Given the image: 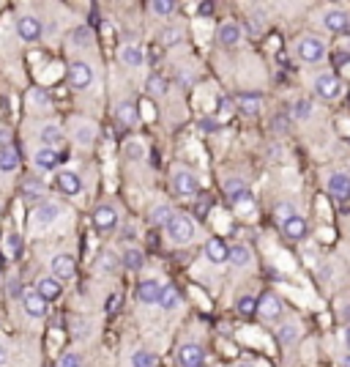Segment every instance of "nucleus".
Returning a JSON list of instances; mask_svg holds the SVG:
<instances>
[{
    "mask_svg": "<svg viewBox=\"0 0 350 367\" xmlns=\"http://www.w3.org/2000/svg\"><path fill=\"white\" fill-rule=\"evenodd\" d=\"M165 233H167V238L173 241L175 247H183V244H192V241H194L197 225H194V220L186 217V214H173V217L167 220V225H165Z\"/></svg>",
    "mask_w": 350,
    "mask_h": 367,
    "instance_id": "1",
    "label": "nucleus"
},
{
    "mask_svg": "<svg viewBox=\"0 0 350 367\" xmlns=\"http://www.w3.org/2000/svg\"><path fill=\"white\" fill-rule=\"evenodd\" d=\"M93 80H96V72H93L90 63H85V60H72L69 63V85L74 91H88L93 85Z\"/></svg>",
    "mask_w": 350,
    "mask_h": 367,
    "instance_id": "2",
    "label": "nucleus"
},
{
    "mask_svg": "<svg viewBox=\"0 0 350 367\" xmlns=\"http://www.w3.org/2000/svg\"><path fill=\"white\" fill-rule=\"evenodd\" d=\"M173 192L175 195H181V197H192V195H197L200 192V181H197V176L192 173V170H186V168H175L173 170Z\"/></svg>",
    "mask_w": 350,
    "mask_h": 367,
    "instance_id": "3",
    "label": "nucleus"
},
{
    "mask_svg": "<svg viewBox=\"0 0 350 367\" xmlns=\"http://www.w3.org/2000/svg\"><path fill=\"white\" fill-rule=\"evenodd\" d=\"M42 33H44V28H42V19H39V17H33V14H22V17L17 19V36H19L25 44L39 42Z\"/></svg>",
    "mask_w": 350,
    "mask_h": 367,
    "instance_id": "4",
    "label": "nucleus"
},
{
    "mask_svg": "<svg viewBox=\"0 0 350 367\" xmlns=\"http://www.w3.org/2000/svg\"><path fill=\"white\" fill-rule=\"evenodd\" d=\"M296 52L304 63H320L326 58V44L317 39V36H304L299 44H296Z\"/></svg>",
    "mask_w": 350,
    "mask_h": 367,
    "instance_id": "5",
    "label": "nucleus"
},
{
    "mask_svg": "<svg viewBox=\"0 0 350 367\" xmlns=\"http://www.w3.org/2000/svg\"><path fill=\"white\" fill-rule=\"evenodd\" d=\"M178 365L181 367H203L206 365V348L200 343H183L178 348Z\"/></svg>",
    "mask_w": 350,
    "mask_h": 367,
    "instance_id": "6",
    "label": "nucleus"
},
{
    "mask_svg": "<svg viewBox=\"0 0 350 367\" xmlns=\"http://www.w3.org/2000/svg\"><path fill=\"white\" fill-rule=\"evenodd\" d=\"M60 214H63V206L60 203L44 200L42 206L36 209V214H33V222H36V228H49L55 220H60Z\"/></svg>",
    "mask_w": 350,
    "mask_h": 367,
    "instance_id": "7",
    "label": "nucleus"
},
{
    "mask_svg": "<svg viewBox=\"0 0 350 367\" xmlns=\"http://www.w3.org/2000/svg\"><path fill=\"white\" fill-rule=\"evenodd\" d=\"M93 228L99 233H112L118 228V211L112 206H99L93 211Z\"/></svg>",
    "mask_w": 350,
    "mask_h": 367,
    "instance_id": "8",
    "label": "nucleus"
},
{
    "mask_svg": "<svg viewBox=\"0 0 350 367\" xmlns=\"http://www.w3.org/2000/svg\"><path fill=\"white\" fill-rule=\"evenodd\" d=\"M162 282H159V277H148V279H142L140 282V288H137V299L142 302V304H159V299H162Z\"/></svg>",
    "mask_w": 350,
    "mask_h": 367,
    "instance_id": "9",
    "label": "nucleus"
},
{
    "mask_svg": "<svg viewBox=\"0 0 350 367\" xmlns=\"http://www.w3.org/2000/svg\"><path fill=\"white\" fill-rule=\"evenodd\" d=\"M328 195L340 203L350 200V176L348 173H331L328 176Z\"/></svg>",
    "mask_w": 350,
    "mask_h": 367,
    "instance_id": "10",
    "label": "nucleus"
},
{
    "mask_svg": "<svg viewBox=\"0 0 350 367\" xmlns=\"http://www.w3.org/2000/svg\"><path fill=\"white\" fill-rule=\"evenodd\" d=\"M58 162H60V154H58L55 148H47V145H42V148L33 154V168H39L42 173L55 170V168H58Z\"/></svg>",
    "mask_w": 350,
    "mask_h": 367,
    "instance_id": "11",
    "label": "nucleus"
},
{
    "mask_svg": "<svg viewBox=\"0 0 350 367\" xmlns=\"http://www.w3.org/2000/svg\"><path fill=\"white\" fill-rule=\"evenodd\" d=\"M315 91H317V96H323V99H337L340 91H342L340 77H334V74H320V77L315 80Z\"/></svg>",
    "mask_w": 350,
    "mask_h": 367,
    "instance_id": "12",
    "label": "nucleus"
},
{
    "mask_svg": "<svg viewBox=\"0 0 350 367\" xmlns=\"http://www.w3.org/2000/svg\"><path fill=\"white\" fill-rule=\"evenodd\" d=\"M22 307H25V313H28L31 318H44L49 304L44 302L36 291H28V293H22Z\"/></svg>",
    "mask_w": 350,
    "mask_h": 367,
    "instance_id": "13",
    "label": "nucleus"
},
{
    "mask_svg": "<svg viewBox=\"0 0 350 367\" xmlns=\"http://www.w3.org/2000/svg\"><path fill=\"white\" fill-rule=\"evenodd\" d=\"M58 189H60L63 195L74 197V195L83 192V179H80L77 173H72V170H60V173H58Z\"/></svg>",
    "mask_w": 350,
    "mask_h": 367,
    "instance_id": "14",
    "label": "nucleus"
},
{
    "mask_svg": "<svg viewBox=\"0 0 350 367\" xmlns=\"http://www.w3.org/2000/svg\"><path fill=\"white\" fill-rule=\"evenodd\" d=\"M227 255H230V247H227L222 238H208V244H206V258H208V263L222 266V263H227Z\"/></svg>",
    "mask_w": 350,
    "mask_h": 367,
    "instance_id": "15",
    "label": "nucleus"
},
{
    "mask_svg": "<svg viewBox=\"0 0 350 367\" xmlns=\"http://www.w3.org/2000/svg\"><path fill=\"white\" fill-rule=\"evenodd\" d=\"M49 266H52V275L60 277V279H72V277H74V272H77V266H74V258H72V255H66V252L55 255Z\"/></svg>",
    "mask_w": 350,
    "mask_h": 367,
    "instance_id": "16",
    "label": "nucleus"
},
{
    "mask_svg": "<svg viewBox=\"0 0 350 367\" xmlns=\"http://www.w3.org/2000/svg\"><path fill=\"white\" fill-rule=\"evenodd\" d=\"M323 25H326L331 33H345L350 28V17L345 11L334 8V11H326V14H323Z\"/></svg>",
    "mask_w": 350,
    "mask_h": 367,
    "instance_id": "17",
    "label": "nucleus"
},
{
    "mask_svg": "<svg viewBox=\"0 0 350 367\" xmlns=\"http://www.w3.org/2000/svg\"><path fill=\"white\" fill-rule=\"evenodd\" d=\"M72 138H74L77 145H90V142L96 140V124H93V121H74Z\"/></svg>",
    "mask_w": 350,
    "mask_h": 367,
    "instance_id": "18",
    "label": "nucleus"
},
{
    "mask_svg": "<svg viewBox=\"0 0 350 367\" xmlns=\"http://www.w3.org/2000/svg\"><path fill=\"white\" fill-rule=\"evenodd\" d=\"M224 195L230 197V203H244V200H249V186L247 181H241V179H230V181L224 184Z\"/></svg>",
    "mask_w": 350,
    "mask_h": 367,
    "instance_id": "19",
    "label": "nucleus"
},
{
    "mask_svg": "<svg viewBox=\"0 0 350 367\" xmlns=\"http://www.w3.org/2000/svg\"><path fill=\"white\" fill-rule=\"evenodd\" d=\"M36 293L49 304V302H55V299L60 296V282H58L55 277H42V279L36 282Z\"/></svg>",
    "mask_w": 350,
    "mask_h": 367,
    "instance_id": "20",
    "label": "nucleus"
},
{
    "mask_svg": "<svg viewBox=\"0 0 350 367\" xmlns=\"http://www.w3.org/2000/svg\"><path fill=\"white\" fill-rule=\"evenodd\" d=\"M121 63L129 66V69H140V66L145 63V52H142V47H137V44L121 47Z\"/></svg>",
    "mask_w": 350,
    "mask_h": 367,
    "instance_id": "21",
    "label": "nucleus"
},
{
    "mask_svg": "<svg viewBox=\"0 0 350 367\" xmlns=\"http://www.w3.org/2000/svg\"><path fill=\"white\" fill-rule=\"evenodd\" d=\"M217 39L222 47H235L241 42V28H238L235 22H222V25H219Z\"/></svg>",
    "mask_w": 350,
    "mask_h": 367,
    "instance_id": "22",
    "label": "nucleus"
},
{
    "mask_svg": "<svg viewBox=\"0 0 350 367\" xmlns=\"http://www.w3.org/2000/svg\"><path fill=\"white\" fill-rule=\"evenodd\" d=\"M227 261H230L235 269H247V266L252 263V250H249L247 244H233Z\"/></svg>",
    "mask_w": 350,
    "mask_h": 367,
    "instance_id": "23",
    "label": "nucleus"
},
{
    "mask_svg": "<svg viewBox=\"0 0 350 367\" xmlns=\"http://www.w3.org/2000/svg\"><path fill=\"white\" fill-rule=\"evenodd\" d=\"M282 233L290 238V241H299V238H304L306 236V220L304 217H290V220H285L282 222Z\"/></svg>",
    "mask_w": 350,
    "mask_h": 367,
    "instance_id": "24",
    "label": "nucleus"
},
{
    "mask_svg": "<svg viewBox=\"0 0 350 367\" xmlns=\"http://www.w3.org/2000/svg\"><path fill=\"white\" fill-rule=\"evenodd\" d=\"M258 310L262 313V318L276 321V318L282 316V302H279L276 296H262L260 302H258Z\"/></svg>",
    "mask_w": 350,
    "mask_h": 367,
    "instance_id": "25",
    "label": "nucleus"
},
{
    "mask_svg": "<svg viewBox=\"0 0 350 367\" xmlns=\"http://www.w3.org/2000/svg\"><path fill=\"white\" fill-rule=\"evenodd\" d=\"M159 307H162V310H167V313H173V310L181 307V291H178L175 285H165V288H162Z\"/></svg>",
    "mask_w": 350,
    "mask_h": 367,
    "instance_id": "26",
    "label": "nucleus"
},
{
    "mask_svg": "<svg viewBox=\"0 0 350 367\" xmlns=\"http://www.w3.org/2000/svg\"><path fill=\"white\" fill-rule=\"evenodd\" d=\"M19 168V156H17V148L8 145V148H0V173H14Z\"/></svg>",
    "mask_w": 350,
    "mask_h": 367,
    "instance_id": "27",
    "label": "nucleus"
},
{
    "mask_svg": "<svg viewBox=\"0 0 350 367\" xmlns=\"http://www.w3.org/2000/svg\"><path fill=\"white\" fill-rule=\"evenodd\" d=\"M260 107H262V101L258 93H241V96H238V110H241L244 115H258Z\"/></svg>",
    "mask_w": 350,
    "mask_h": 367,
    "instance_id": "28",
    "label": "nucleus"
},
{
    "mask_svg": "<svg viewBox=\"0 0 350 367\" xmlns=\"http://www.w3.org/2000/svg\"><path fill=\"white\" fill-rule=\"evenodd\" d=\"M60 140H63V129H60L58 124H47L42 129V142L47 148H55Z\"/></svg>",
    "mask_w": 350,
    "mask_h": 367,
    "instance_id": "29",
    "label": "nucleus"
},
{
    "mask_svg": "<svg viewBox=\"0 0 350 367\" xmlns=\"http://www.w3.org/2000/svg\"><path fill=\"white\" fill-rule=\"evenodd\" d=\"M121 263H124L129 272H140V269H142V263H145V258H142V252H140V250H126V252L121 255Z\"/></svg>",
    "mask_w": 350,
    "mask_h": 367,
    "instance_id": "30",
    "label": "nucleus"
},
{
    "mask_svg": "<svg viewBox=\"0 0 350 367\" xmlns=\"http://www.w3.org/2000/svg\"><path fill=\"white\" fill-rule=\"evenodd\" d=\"M118 121H121L124 127H134V124H137V107H134L131 101H121V104H118Z\"/></svg>",
    "mask_w": 350,
    "mask_h": 367,
    "instance_id": "31",
    "label": "nucleus"
},
{
    "mask_svg": "<svg viewBox=\"0 0 350 367\" xmlns=\"http://www.w3.org/2000/svg\"><path fill=\"white\" fill-rule=\"evenodd\" d=\"M118 266H121V258H118L115 252H110V250H107V252H101V255H99V272H104V275H107V272H115Z\"/></svg>",
    "mask_w": 350,
    "mask_h": 367,
    "instance_id": "32",
    "label": "nucleus"
},
{
    "mask_svg": "<svg viewBox=\"0 0 350 367\" xmlns=\"http://www.w3.org/2000/svg\"><path fill=\"white\" fill-rule=\"evenodd\" d=\"M129 365L131 367H156V357L151 354V351H134L131 354V359H129Z\"/></svg>",
    "mask_w": 350,
    "mask_h": 367,
    "instance_id": "33",
    "label": "nucleus"
},
{
    "mask_svg": "<svg viewBox=\"0 0 350 367\" xmlns=\"http://www.w3.org/2000/svg\"><path fill=\"white\" fill-rule=\"evenodd\" d=\"M148 8L156 17H170L175 11V3H170V0H153V3H148Z\"/></svg>",
    "mask_w": 350,
    "mask_h": 367,
    "instance_id": "34",
    "label": "nucleus"
},
{
    "mask_svg": "<svg viewBox=\"0 0 350 367\" xmlns=\"http://www.w3.org/2000/svg\"><path fill=\"white\" fill-rule=\"evenodd\" d=\"M173 214H175L173 209L162 203V206H156V209L151 211V220H153V225H167V220H170Z\"/></svg>",
    "mask_w": 350,
    "mask_h": 367,
    "instance_id": "35",
    "label": "nucleus"
},
{
    "mask_svg": "<svg viewBox=\"0 0 350 367\" xmlns=\"http://www.w3.org/2000/svg\"><path fill=\"white\" fill-rule=\"evenodd\" d=\"M42 192H44V184L39 179H25L22 181V195L25 197H39Z\"/></svg>",
    "mask_w": 350,
    "mask_h": 367,
    "instance_id": "36",
    "label": "nucleus"
},
{
    "mask_svg": "<svg viewBox=\"0 0 350 367\" xmlns=\"http://www.w3.org/2000/svg\"><path fill=\"white\" fill-rule=\"evenodd\" d=\"M296 337H299V326H296V323H285V326L279 329V343L290 345Z\"/></svg>",
    "mask_w": 350,
    "mask_h": 367,
    "instance_id": "37",
    "label": "nucleus"
},
{
    "mask_svg": "<svg viewBox=\"0 0 350 367\" xmlns=\"http://www.w3.org/2000/svg\"><path fill=\"white\" fill-rule=\"evenodd\" d=\"M58 367H83V357L77 351H66L60 359H58Z\"/></svg>",
    "mask_w": 350,
    "mask_h": 367,
    "instance_id": "38",
    "label": "nucleus"
},
{
    "mask_svg": "<svg viewBox=\"0 0 350 367\" xmlns=\"http://www.w3.org/2000/svg\"><path fill=\"white\" fill-rule=\"evenodd\" d=\"M93 42V33L88 31V28H77L74 33H72V44H77V47H88Z\"/></svg>",
    "mask_w": 350,
    "mask_h": 367,
    "instance_id": "39",
    "label": "nucleus"
},
{
    "mask_svg": "<svg viewBox=\"0 0 350 367\" xmlns=\"http://www.w3.org/2000/svg\"><path fill=\"white\" fill-rule=\"evenodd\" d=\"M255 310H258V299H255V296H241V299H238V313L252 316Z\"/></svg>",
    "mask_w": 350,
    "mask_h": 367,
    "instance_id": "40",
    "label": "nucleus"
},
{
    "mask_svg": "<svg viewBox=\"0 0 350 367\" xmlns=\"http://www.w3.org/2000/svg\"><path fill=\"white\" fill-rule=\"evenodd\" d=\"M142 156H145V148H142V142H137V140H134V142H129V145H126V159H134V162H137V159H142Z\"/></svg>",
    "mask_w": 350,
    "mask_h": 367,
    "instance_id": "41",
    "label": "nucleus"
},
{
    "mask_svg": "<svg viewBox=\"0 0 350 367\" xmlns=\"http://www.w3.org/2000/svg\"><path fill=\"white\" fill-rule=\"evenodd\" d=\"M309 113H312V104H309V101H304V99L296 101V107H293V115H296V118L304 121V118H309Z\"/></svg>",
    "mask_w": 350,
    "mask_h": 367,
    "instance_id": "42",
    "label": "nucleus"
},
{
    "mask_svg": "<svg viewBox=\"0 0 350 367\" xmlns=\"http://www.w3.org/2000/svg\"><path fill=\"white\" fill-rule=\"evenodd\" d=\"M276 214H279V220L285 222V220H290V217H296V209H293L290 203H279V206H276Z\"/></svg>",
    "mask_w": 350,
    "mask_h": 367,
    "instance_id": "43",
    "label": "nucleus"
},
{
    "mask_svg": "<svg viewBox=\"0 0 350 367\" xmlns=\"http://www.w3.org/2000/svg\"><path fill=\"white\" fill-rule=\"evenodd\" d=\"M165 91H167V85H165L162 77H151L148 80V93H165Z\"/></svg>",
    "mask_w": 350,
    "mask_h": 367,
    "instance_id": "44",
    "label": "nucleus"
},
{
    "mask_svg": "<svg viewBox=\"0 0 350 367\" xmlns=\"http://www.w3.org/2000/svg\"><path fill=\"white\" fill-rule=\"evenodd\" d=\"M19 244H22V238H19L17 233H8V238H6V247H8V255H17V250H19Z\"/></svg>",
    "mask_w": 350,
    "mask_h": 367,
    "instance_id": "45",
    "label": "nucleus"
},
{
    "mask_svg": "<svg viewBox=\"0 0 350 367\" xmlns=\"http://www.w3.org/2000/svg\"><path fill=\"white\" fill-rule=\"evenodd\" d=\"M200 129H203V132H219L222 124H219L217 118H203V121H200Z\"/></svg>",
    "mask_w": 350,
    "mask_h": 367,
    "instance_id": "46",
    "label": "nucleus"
},
{
    "mask_svg": "<svg viewBox=\"0 0 350 367\" xmlns=\"http://www.w3.org/2000/svg\"><path fill=\"white\" fill-rule=\"evenodd\" d=\"M8 145H11V132L3 127V129H0V148H8Z\"/></svg>",
    "mask_w": 350,
    "mask_h": 367,
    "instance_id": "47",
    "label": "nucleus"
},
{
    "mask_svg": "<svg viewBox=\"0 0 350 367\" xmlns=\"http://www.w3.org/2000/svg\"><path fill=\"white\" fill-rule=\"evenodd\" d=\"M8 365V348H6V343H0V367Z\"/></svg>",
    "mask_w": 350,
    "mask_h": 367,
    "instance_id": "48",
    "label": "nucleus"
},
{
    "mask_svg": "<svg viewBox=\"0 0 350 367\" xmlns=\"http://www.w3.org/2000/svg\"><path fill=\"white\" fill-rule=\"evenodd\" d=\"M350 63V52H337V66H345Z\"/></svg>",
    "mask_w": 350,
    "mask_h": 367,
    "instance_id": "49",
    "label": "nucleus"
},
{
    "mask_svg": "<svg viewBox=\"0 0 350 367\" xmlns=\"http://www.w3.org/2000/svg\"><path fill=\"white\" fill-rule=\"evenodd\" d=\"M167 44H173V42H178V31H167V39H165Z\"/></svg>",
    "mask_w": 350,
    "mask_h": 367,
    "instance_id": "50",
    "label": "nucleus"
},
{
    "mask_svg": "<svg viewBox=\"0 0 350 367\" xmlns=\"http://www.w3.org/2000/svg\"><path fill=\"white\" fill-rule=\"evenodd\" d=\"M345 345H348V348H350V326H348V329H345Z\"/></svg>",
    "mask_w": 350,
    "mask_h": 367,
    "instance_id": "51",
    "label": "nucleus"
},
{
    "mask_svg": "<svg viewBox=\"0 0 350 367\" xmlns=\"http://www.w3.org/2000/svg\"><path fill=\"white\" fill-rule=\"evenodd\" d=\"M235 367H255V365H252V362H238Z\"/></svg>",
    "mask_w": 350,
    "mask_h": 367,
    "instance_id": "52",
    "label": "nucleus"
},
{
    "mask_svg": "<svg viewBox=\"0 0 350 367\" xmlns=\"http://www.w3.org/2000/svg\"><path fill=\"white\" fill-rule=\"evenodd\" d=\"M342 365H345V367H350V357H345V359H342Z\"/></svg>",
    "mask_w": 350,
    "mask_h": 367,
    "instance_id": "53",
    "label": "nucleus"
}]
</instances>
